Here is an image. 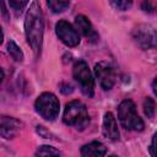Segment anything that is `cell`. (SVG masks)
Masks as SVG:
<instances>
[{"label": "cell", "mask_w": 157, "mask_h": 157, "mask_svg": "<svg viewBox=\"0 0 157 157\" xmlns=\"http://www.w3.org/2000/svg\"><path fill=\"white\" fill-rule=\"evenodd\" d=\"M43 32H44L43 13L37 1H33L26 13L25 33L29 47L36 54L40 52L42 42H43Z\"/></svg>", "instance_id": "cell-1"}, {"label": "cell", "mask_w": 157, "mask_h": 157, "mask_svg": "<svg viewBox=\"0 0 157 157\" xmlns=\"http://www.w3.org/2000/svg\"><path fill=\"white\" fill-rule=\"evenodd\" d=\"M63 120L66 125L75 126L77 129H83L90 121V117L86 105L80 101H71L65 105Z\"/></svg>", "instance_id": "cell-2"}, {"label": "cell", "mask_w": 157, "mask_h": 157, "mask_svg": "<svg viewBox=\"0 0 157 157\" xmlns=\"http://www.w3.org/2000/svg\"><path fill=\"white\" fill-rule=\"evenodd\" d=\"M118 119L123 128L134 131H141L144 129V121L136 112V107L132 101L125 99L118 107Z\"/></svg>", "instance_id": "cell-3"}, {"label": "cell", "mask_w": 157, "mask_h": 157, "mask_svg": "<svg viewBox=\"0 0 157 157\" xmlns=\"http://www.w3.org/2000/svg\"><path fill=\"white\" fill-rule=\"evenodd\" d=\"M72 75L75 81L78 83L83 94L92 97L94 92V80L88 69V65L83 60H78L75 63L72 67Z\"/></svg>", "instance_id": "cell-4"}, {"label": "cell", "mask_w": 157, "mask_h": 157, "mask_svg": "<svg viewBox=\"0 0 157 157\" xmlns=\"http://www.w3.org/2000/svg\"><path fill=\"white\" fill-rule=\"evenodd\" d=\"M34 107H36L37 113L39 115H42L44 119L54 120L59 114L60 104H59L58 98L53 93L44 92L37 98V101L34 103Z\"/></svg>", "instance_id": "cell-5"}, {"label": "cell", "mask_w": 157, "mask_h": 157, "mask_svg": "<svg viewBox=\"0 0 157 157\" xmlns=\"http://www.w3.org/2000/svg\"><path fill=\"white\" fill-rule=\"evenodd\" d=\"M132 38L142 49H151L157 45V31L147 23L137 25L132 29Z\"/></svg>", "instance_id": "cell-6"}, {"label": "cell", "mask_w": 157, "mask_h": 157, "mask_svg": "<svg viewBox=\"0 0 157 157\" xmlns=\"http://www.w3.org/2000/svg\"><path fill=\"white\" fill-rule=\"evenodd\" d=\"M55 32L59 39L67 47H76L80 43V37L77 31L67 21H64V20L59 21L55 25Z\"/></svg>", "instance_id": "cell-7"}, {"label": "cell", "mask_w": 157, "mask_h": 157, "mask_svg": "<svg viewBox=\"0 0 157 157\" xmlns=\"http://www.w3.org/2000/svg\"><path fill=\"white\" fill-rule=\"evenodd\" d=\"M94 75L103 90H110L115 82L114 69L107 63H98L94 65Z\"/></svg>", "instance_id": "cell-8"}, {"label": "cell", "mask_w": 157, "mask_h": 157, "mask_svg": "<svg viewBox=\"0 0 157 157\" xmlns=\"http://www.w3.org/2000/svg\"><path fill=\"white\" fill-rule=\"evenodd\" d=\"M22 128V123L12 117H1L0 124V134L4 139H12L15 137Z\"/></svg>", "instance_id": "cell-9"}, {"label": "cell", "mask_w": 157, "mask_h": 157, "mask_svg": "<svg viewBox=\"0 0 157 157\" xmlns=\"http://www.w3.org/2000/svg\"><path fill=\"white\" fill-rule=\"evenodd\" d=\"M75 25H76L77 29H78L86 38H88L92 43H96V42L98 40V34H97V32L94 31L92 23L88 21V18H87L86 16H83V15L76 16V18H75Z\"/></svg>", "instance_id": "cell-10"}, {"label": "cell", "mask_w": 157, "mask_h": 157, "mask_svg": "<svg viewBox=\"0 0 157 157\" xmlns=\"http://www.w3.org/2000/svg\"><path fill=\"white\" fill-rule=\"evenodd\" d=\"M103 134L107 139L117 141L119 140V130H118V125H117V120L114 118V115L108 112L104 115L103 119Z\"/></svg>", "instance_id": "cell-11"}, {"label": "cell", "mask_w": 157, "mask_h": 157, "mask_svg": "<svg viewBox=\"0 0 157 157\" xmlns=\"http://www.w3.org/2000/svg\"><path fill=\"white\" fill-rule=\"evenodd\" d=\"M105 153H107L105 146L98 141H92V142L82 146V148H81V155L85 157H90V156L101 157V156H104Z\"/></svg>", "instance_id": "cell-12"}, {"label": "cell", "mask_w": 157, "mask_h": 157, "mask_svg": "<svg viewBox=\"0 0 157 157\" xmlns=\"http://www.w3.org/2000/svg\"><path fill=\"white\" fill-rule=\"evenodd\" d=\"M47 4L53 12L59 13V12L65 11L69 7L70 0H47Z\"/></svg>", "instance_id": "cell-13"}, {"label": "cell", "mask_w": 157, "mask_h": 157, "mask_svg": "<svg viewBox=\"0 0 157 157\" xmlns=\"http://www.w3.org/2000/svg\"><path fill=\"white\" fill-rule=\"evenodd\" d=\"M7 53L10 54V56L15 60V61H22L23 60V53L21 50V48L13 42V40H10L7 43Z\"/></svg>", "instance_id": "cell-14"}, {"label": "cell", "mask_w": 157, "mask_h": 157, "mask_svg": "<svg viewBox=\"0 0 157 157\" xmlns=\"http://www.w3.org/2000/svg\"><path fill=\"white\" fill-rule=\"evenodd\" d=\"M36 156H60V152L52 146H40L36 151Z\"/></svg>", "instance_id": "cell-15"}, {"label": "cell", "mask_w": 157, "mask_h": 157, "mask_svg": "<svg viewBox=\"0 0 157 157\" xmlns=\"http://www.w3.org/2000/svg\"><path fill=\"white\" fill-rule=\"evenodd\" d=\"M155 108H156V104H155L153 99L147 97L144 101V113H145V115L147 118H152L153 114H155Z\"/></svg>", "instance_id": "cell-16"}, {"label": "cell", "mask_w": 157, "mask_h": 157, "mask_svg": "<svg viewBox=\"0 0 157 157\" xmlns=\"http://www.w3.org/2000/svg\"><path fill=\"white\" fill-rule=\"evenodd\" d=\"M109 1L112 2V5L115 9L120 10V11H126L132 5V0H109Z\"/></svg>", "instance_id": "cell-17"}, {"label": "cell", "mask_w": 157, "mask_h": 157, "mask_svg": "<svg viewBox=\"0 0 157 157\" xmlns=\"http://www.w3.org/2000/svg\"><path fill=\"white\" fill-rule=\"evenodd\" d=\"M10 6L16 10V11H21L25 9V6L28 4V0H7Z\"/></svg>", "instance_id": "cell-18"}, {"label": "cell", "mask_w": 157, "mask_h": 157, "mask_svg": "<svg viewBox=\"0 0 157 157\" xmlns=\"http://www.w3.org/2000/svg\"><path fill=\"white\" fill-rule=\"evenodd\" d=\"M150 153H151V156L157 157V132L152 137V141L150 145Z\"/></svg>", "instance_id": "cell-19"}, {"label": "cell", "mask_w": 157, "mask_h": 157, "mask_svg": "<svg viewBox=\"0 0 157 157\" xmlns=\"http://www.w3.org/2000/svg\"><path fill=\"white\" fill-rule=\"evenodd\" d=\"M152 90H153V92H155V94L157 96V77L153 80V82H152Z\"/></svg>", "instance_id": "cell-20"}]
</instances>
